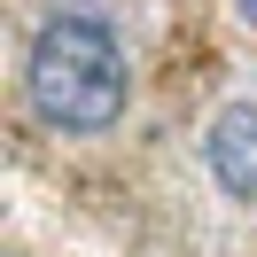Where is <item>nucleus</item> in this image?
<instances>
[{
    "instance_id": "f257e3e1",
    "label": "nucleus",
    "mask_w": 257,
    "mask_h": 257,
    "mask_svg": "<svg viewBox=\"0 0 257 257\" xmlns=\"http://www.w3.org/2000/svg\"><path fill=\"white\" fill-rule=\"evenodd\" d=\"M24 101L63 141H101L133 109V55L101 8H55L24 47Z\"/></svg>"
},
{
    "instance_id": "f03ea898",
    "label": "nucleus",
    "mask_w": 257,
    "mask_h": 257,
    "mask_svg": "<svg viewBox=\"0 0 257 257\" xmlns=\"http://www.w3.org/2000/svg\"><path fill=\"white\" fill-rule=\"evenodd\" d=\"M203 172L226 203H257V101H226L203 133Z\"/></svg>"
},
{
    "instance_id": "7ed1b4c3",
    "label": "nucleus",
    "mask_w": 257,
    "mask_h": 257,
    "mask_svg": "<svg viewBox=\"0 0 257 257\" xmlns=\"http://www.w3.org/2000/svg\"><path fill=\"white\" fill-rule=\"evenodd\" d=\"M234 16H241V24H249V32H257V0H234Z\"/></svg>"
}]
</instances>
